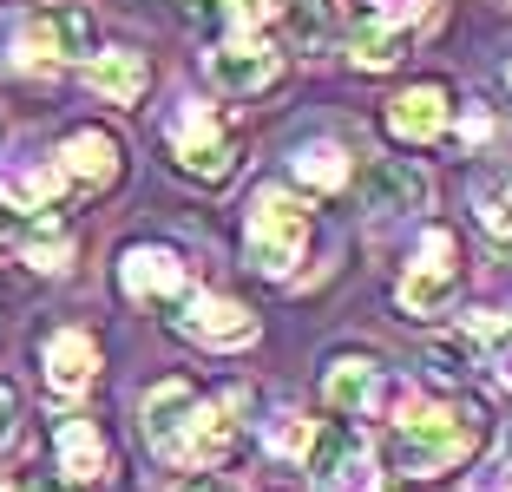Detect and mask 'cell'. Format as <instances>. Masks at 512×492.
I'll list each match as a JSON object with an SVG mask.
<instances>
[{
	"mask_svg": "<svg viewBox=\"0 0 512 492\" xmlns=\"http://www.w3.org/2000/svg\"><path fill=\"white\" fill-rule=\"evenodd\" d=\"M296 178L309 184V191H342L348 178H355V158H348V145H335V138H309V145H296Z\"/></svg>",
	"mask_w": 512,
	"mask_h": 492,
	"instance_id": "19",
	"label": "cell"
},
{
	"mask_svg": "<svg viewBox=\"0 0 512 492\" xmlns=\"http://www.w3.org/2000/svg\"><path fill=\"white\" fill-rule=\"evenodd\" d=\"M14 237H20V210L7 204V197H0V250H7V243H14Z\"/></svg>",
	"mask_w": 512,
	"mask_h": 492,
	"instance_id": "29",
	"label": "cell"
},
{
	"mask_svg": "<svg viewBox=\"0 0 512 492\" xmlns=\"http://www.w3.org/2000/svg\"><path fill=\"white\" fill-rule=\"evenodd\" d=\"M92 374H99V342L86 328H53L46 335V388L60 401H73V394L92 388Z\"/></svg>",
	"mask_w": 512,
	"mask_h": 492,
	"instance_id": "15",
	"label": "cell"
},
{
	"mask_svg": "<svg viewBox=\"0 0 512 492\" xmlns=\"http://www.w3.org/2000/svg\"><path fill=\"white\" fill-rule=\"evenodd\" d=\"M86 79H92V92L106 105H138L145 99V79H151V66H145V53H92L86 60Z\"/></svg>",
	"mask_w": 512,
	"mask_h": 492,
	"instance_id": "17",
	"label": "cell"
},
{
	"mask_svg": "<svg viewBox=\"0 0 512 492\" xmlns=\"http://www.w3.org/2000/svg\"><path fill=\"white\" fill-rule=\"evenodd\" d=\"M230 27H263L270 14H283V0H211Z\"/></svg>",
	"mask_w": 512,
	"mask_h": 492,
	"instance_id": "26",
	"label": "cell"
},
{
	"mask_svg": "<svg viewBox=\"0 0 512 492\" xmlns=\"http://www.w3.org/2000/svg\"><path fill=\"white\" fill-rule=\"evenodd\" d=\"M66 171V184H79V191H112L125 171V151L119 138L106 132V125H79V132H66V145L53 151Z\"/></svg>",
	"mask_w": 512,
	"mask_h": 492,
	"instance_id": "12",
	"label": "cell"
},
{
	"mask_svg": "<svg viewBox=\"0 0 512 492\" xmlns=\"http://www.w3.org/2000/svg\"><path fill=\"white\" fill-rule=\"evenodd\" d=\"M165 132H171V158H178L184 178L230 184V171H237V132H230V119L217 112V105H191L184 99L165 119Z\"/></svg>",
	"mask_w": 512,
	"mask_h": 492,
	"instance_id": "3",
	"label": "cell"
},
{
	"mask_svg": "<svg viewBox=\"0 0 512 492\" xmlns=\"http://www.w3.org/2000/svg\"><path fill=\"white\" fill-rule=\"evenodd\" d=\"M394 466L414 479H440L453 466H473L493 433V414L473 394H453V401H421V394H401L394 401Z\"/></svg>",
	"mask_w": 512,
	"mask_h": 492,
	"instance_id": "1",
	"label": "cell"
},
{
	"mask_svg": "<svg viewBox=\"0 0 512 492\" xmlns=\"http://www.w3.org/2000/svg\"><path fill=\"white\" fill-rule=\"evenodd\" d=\"M99 46V20L86 7H33V14H7L0 20V60L14 73H53L66 60H92Z\"/></svg>",
	"mask_w": 512,
	"mask_h": 492,
	"instance_id": "2",
	"label": "cell"
},
{
	"mask_svg": "<svg viewBox=\"0 0 512 492\" xmlns=\"http://www.w3.org/2000/svg\"><path fill=\"white\" fill-rule=\"evenodd\" d=\"M20 414H27V407H20V388L7 381V374H0V453L20 440Z\"/></svg>",
	"mask_w": 512,
	"mask_h": 492,
	"instance_id": "27",
	"label": "cell"
},
{
	"mask_svg": "<svg viewBox=\"0 0 512 492\" xmlns=\"http://www.w3.org/2000/svg\"><path fill=\"white\" fill-rule=\"evenodd\" d=\"M119 283L132 302H171L191 289V263L178 243H125L119 250Z\"/></svg>",
	"mask_w": 512,
	"mask_h": 492,
	"instance_id": "10",
	"label": "cell"
},
{
	"mask_svg": "<svg viewBox=\"0 0 512 492\" xmlns=\"http://www.w3.org/2000/svg\"><path fill=\"white\" fill-rule=\"evenodd\" d=\"M191 414H197V388L184 374H165V381H151L145 401H138V427H145V447L158 460L178 466L184 460V433H191Z\"/></svg>",
	"mask_w": 512,
	"mask_h": 492,
	"instance_id": "9",
	"label": "cell"
},
{
	"mask_svg": "<svg viewBox=\"0 0 512 492\" xmlns=\"http://www.w3.org/2000/svg\"><path fill=\"white\" fill-rule=\"evenodd\" d=\"M283 27L302 53H329L335 40V0H283Z\"/></svg>",
	"mask_w": 512,
	"mask_h": 492,
	"instance_id": "20",
	"label": "cell"
},
{
	"mask_svg": "<svg viewBox=\"0 0 512 492\" xmlns=\"http://www.w3.org/2000/svg\"><path fill=\"white\" fill-rule=\"evenodd\" d=\"M447 125H453V92L434 86V79L388 99V132L407 138V145H434V138H447Z\"/></svg>",
	"mask_w": 512,
	"mask_h": 492,
	"instance_id": "13",
	"label": "cell"
},
{
	"mask_svg": "<svg viewBox=\"0 0 512 492\" xmlns=\"http://www.w3.org/2000/svg\"><path fill=\"white\" fill-rule=\"evenodd\" d=\"M0 492H20V486H14V479H7V473H0Z\"/></svg>",
	"mask_w": 512,
	"mask_h": 492,
	"instance_id": "33",
	"label": "cell"
},
{
	"mask_svg": "<svg viewBox=\"0 0 512 492\" xmlns=\"http://www.w3.org/2000/svg\"><path fill=\"white\" fill-rule=\"evenodd\" d=\"M191 492H243V486H237V479H197Z\"/></svg>",
	"mask_w": 512,
	"mask_h": 492,
	"instance_id": "31",
	"label": "cell"
},
{
	"mask_svg": "<svg viewBox=\"0 0 512 492\" xmlns=\"http://www.w3.org/2000/svg\"><path fill=\"white\" fill-rule=\"evenodd\" d=\"M362 191H368V210H381V217H421L434 204V178L414 158H375L362 171Z\"/></svg>",
	"mask_w": 512,
	"mask_h": 492,
	"instance_id": "11",
	"label": "cell"
},
{
	"mask_svg": "<svg viewBox=\"0 0 512 492\" xmlns=\"http://www.w3.org/2000/svg\"><path fill=\"white\" fill-rule=\"evenodd\" d=\"M453 296H460V243L447 237V230H427L421 237V256L401 269V283H394V302H401L407 315H447Z\"/></svg>",
	"mask_w": 512,
	"mask_h": 492,
	"instance_id": "6",
	"label": "cell"
},
{
	"mask_svg": "<svg viewBox=\"0 0 512 492\" xmlns=\"http://www.w3.org/2000/svg\"><path fill=\"white\" fill-rule=\"evenodd\" d=\"M322 492H388V486H381V473H375V453L362 447L355 460H342L329 479H322Z\"/></svg>",
	"mask_w": 512,
	"mask_h": 492,
	"instance_id": "25",
	"label": "cell"
},
{
	"mask_svg": "<svg viewBox=\"0 0 512 492\" xmlns=\"http://www.w3.org/2000/svg\"><path fill=\"white\" fill-rule=\"evenodd\" d=\"M0 197L14 210H60L66 197V171L53 151H27V158H14L7 171H0Z\"/></svg>",
	"mask_w": 512,
	"mask_h": 492,
	"instance_id": "14",
	"label": "cell"
},
{
	"mask_svg": "<svg viewBox=\"0 0 512 492\" xmlns=\"http://www.w3.org/2000/svg\"><path fill=\"white\" fill-rule=\"evenodd\" d=\"M506 79H512V66H506Z\"/></svg>",
	"mask_w": 512,
	"mask_h": 492,
	"instance_id": "34",
	"label": "cell"
},
{
	"mask_svg": "<svg viewBox=\"0 0 512 492\" xmlns=\"http://www.w3.org/2000/svg\"><path fill=\"white\" fill-rule=\"evenodd\" d=\"M20 250H27L33 269H66V256H73V237H66V224L53 217V210H40V224L20 237Z\"/></svg>",
	"mask_w": 512,
	"mask_h": 492,
	"instance_id": "22",
	"label": "cell"
},
{
	"mask_svg": "<svg viewBox=\"0 0 512 492\" xmlns=\"http://www.w3.org/2000/svg\"><path fill=\"white\" fill-rule=\"evenodd\" d=\"M322 394H329L335 414H394V401H401L407 388H394V374L381 368L368 348H342V355H329V368H322Z\"/></svg>",
	"mask_w": 512,
	"mask_h": 492,
	"instance_id": "7",
	"label": "cell"
},
{
	"mask_svg": "<svg viewBox=\"0 0 512 492\" xmlns=\"http://www.w3.org/2000/svg\"><path fill=\"white\" fill-rule=\"evenodd\" d=\"M493 492H512V466H506V473H499V479H493Z\"/></svg>",
	"mask_w": 512,
	"mask_h": 492,
	"instance_id": "32",
	"label": "cell"
},
{
	"mask_svg": "<svg viewBox=\"0 0 512 492\" xmlns=\"http://www.w3.org/2000/svg\"><path fill=\"white\" fill-rule=\"evenodd\" d=\"M53 447H60V473L73 479V486H86V479L106 473V440H99V427H92V420H60Z\"/></svg>",
	"mask_w": 512,
	"mask_h": 492,
	"instance_id": "18",
	"label": "cell"
},
{
	"mask_svg": "<svg viewBox=\"0 0 512 492\" xmlns=\"http://www.w3.org/2000/svg\"><path fill=\"white\" fill-rule=\"evenodd\" d=\"M407 53H414V33H407L401 20L362 14V20H355V33H348V60L362 66V73H388V66H401Z\"/></svg>",
	"mask_w": 512,
	"mask_h": 492,
	"instance_id": "16",
	"label": "cell"
},
{
	"mask_svg": "<svg viewBox=\"0 0 512 492\" xmlns=\"http://www.w3.org/2000/svg\"><path fill=\"white\" fill-rule=\"evenodd\" d=\"M427 7H434V0H375L368 14H381V20H401V27H414V20H421Z\"/></svg>",
	"mask_w": 512,
	"mask_h": 492,
	"instance_id": "28",
	"label": "cell"
},
{
	"mask_svg": "<svg viewBox=\"0 0 512 492\" xmlns=\"http://www.w3.org/2000/svg\"><path fill=\"white\" fill-rule=\"evenodd\" d=\"M473 210H480V224L493 230V237H512V171L493 184H480L473 191Z\"/></svg>",
	"mask_w": 512,
	"mask_h": 492,
	"instance_id": "24",
	"label": "cell"
},
{
	"mask_svg": "<svg viewBox=\"0 0 512 492\" xmlns=\"http://www.w3.org/2000/svg\"><path fill=\"white\" fill-rule=\"evenodd\" d=\"M204 73H211V86L224 92V99H256V92H270L276 79H283V53L256 27H230L224 40L204 53Z\"/></svg>",
	"mask_w": 512,
	"mask_h": 492,
	"instance_id": "5",
	"label": "cell"
},
{
	"mask_svg": "<svg viewBox=\"0 0 512 492\" xmlns=\"http://www.w3.org/2000/svg\"><path fill=\"white\" fill-rule=\"evenodd\" d=\"M302 243H309V210L302 197L289 191H256L250 204V224H243V250L263 276H289L302 263Z\"/></svg>",
	"mask_w": 512,
	"mask_h": 492,
	"instance_id": "4",
	"label": "cell"
},
{
	"mask_svg": "<svg viewBox=\"0 0 512 492\" xmlns=\"http://www.w3.org/2000/svg\"><path fill=\"white\" fill-rule=\"evenodd\" d=\"M165 309H171V328H178L184 342H197V348L256 342V315L243 309V302H230V296H211V289H184V296H171Z\"/></svg>",
	"mask_w": 512,
	"mask_h": 492,
	"instance_id": "8",
	"label": "cell"
},
{
	"mask_svg": "<svg viewBox=\"0 0 512 492\" xmlns=\"http://www.w3.org/2000/svg\"><path fill=\"white\" fill-rule=\"evenodd\" d=\"M493 374L512 388V342H499V355H493Z\"/></svg>",
	"mask_w": 512,
	"mask_h": 492,
	"instance_id": "30",
	"label": "cell"
},
{
	"mask_svg": "<svg viewBox=\"0 0 512 492\" xmlns=\"http://www.w3.org/2000/svg\"><path fill=\"white\" fill-rule=\"evenodd\" d=\"M480 335L473 328H460V335H440L434 348H427V361H434V374H447V381H460V374H473L480 368Z\"/></svg>",
	"mask_w": 512,
	"mask_h": 492,
	"instance_id": "23",
	"label": "cell"
},
{
	"mask_svg": "<svg viewBox=\"0 0 512 492\" xmlns=\"http://www.w3.org/2000/svg\"><path fill=\"white\" fill-rule=\"evenodd\" d=\"M309 440H316V420L302 414V407H276V414L263 420V447H270L276 460H302Z\"/></svg>",
	"mask_w": 512,
	"mask_h": 492,
	"instance_id": "21",
	"label": "cell"
}]
</instances>
